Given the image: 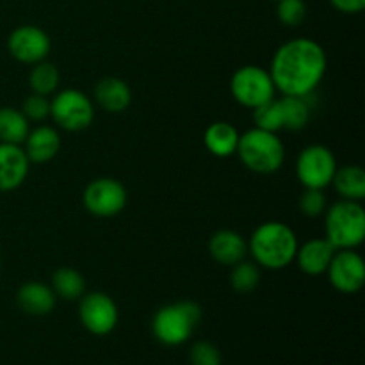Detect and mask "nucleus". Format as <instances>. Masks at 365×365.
Returning <instances> with one entry per match:
<instances>
[{
  "label": "nucleus",
  "mask_w": 365,
  "mask_h": 365,
  "mask_svg": "<svg viewBox=\"0 0 365 365\" xmlns=\"http://www.w3.org/2000/svg\"><path fill=\"white\" fill-rule=\"evenodd\" d=\"M328 70L323 46L310 38H292L280 45L271 59L269 75L285 96H312Z\"/></svg>",
  "instance_id": "f257e3e1"
},
{
  "label": "nucleus",
  "mask_w": 365,
  "mask_h": 365,
  "mask_svg": "<svg viewBox=\"0 0 365 365\" xmlns=\"http://www.w3.org/2000/svg\"><path fill=\"white\" fill-rule=\"evenodd\" d=\"M298 235L282 221H266L253 230L248 241V253L259 267L278 271L294 262Z\"/></svg>",
  "instance_id": "f03ea898"
},
{
  "label": "nucleus",
  "mask_w": 365,
  "mask_h": 365,
  "mask_svg": "<svg viewBox=\"0 0 365 365\" xmlns=\"http://www.w3.org/2000/svg\"><path fill=\"white\" fill-rule=\"evenodd\" d=\"M241 163L253 173H277L285 163V146L274 132L253 127L239 135L237 150Z\"/></svg>",
  "instance_id": "7ed1b4c3"
},
{
  "label": "nucleus",
  "mask_w": 365,
  "mask_h": 365,
  "mask_svg": "<svg viewBox=\"0 0 365 365\" xmlns=\"http://www.w3.org/2000/svg\"><path fill=\"white\" fill-rule=\"evenodd\" d=\"M324 237L335 250H355L365 239V210L360 202L339 200L324 210Z\"/></svg>",
  "instance_id": "20e7f679"
},
{
  "label": "nucleus",
  "mask_w": 365,
  "mask_h": 365,
  "mask_svg": "<svg viewBox=\"0 0 365 365\" xmlns=\"http://www.w3.org/2000/svg\"><path fill=\"white\" fill-rule=\"evenodd\" d=\"M202 321V309L195 302H177L160 307L152 319V334L160 344H185Z\"/></svg>",
  "instance_id": "39448f33"
},
{
  "label": "nucleus",
  "mask_w": 365,
  "mask_h": 365,
  "mask_svg": "<svg viewBox=\"0 0 365 365\" xmlns=\"http://www.w3.org/2000/svg\"><path fill=\"white\" fill-rule=\"evenodd\" d=\"M230 93L237 103L248 109L269 102L277 95V88L269 70L259 64H246L234 71L230 78Z\"/></svg>",
  "instance_id": "423d86ee"
},
{
  "label": "nucleus",
  "mask_w": 365,
  "mask_h": 365,
  "mask_svg": "<svg viewBox=\"0 0 365 365\" xmlns=\"http://www.w3.org/2000/svg\"><path fill=\"white\" fill-rule=\"evenodd\" d=\"M50 116L63 130L81 132L95 120V106L86 93L68 88L50 100Z\"/></svg>",
  "instance_id": "0eeeda50"
},
{
  "label": "nucleus",
  "mask_w": 365,
  "mask_h": 365,
  "mask_svg": "<svg viewBox=\"0 0 365 365\" xmlns=\"http://www.w3.org/2000/svg\"><path fill=\"white\" fill-rule=\"evenodd\" d=\"M337 159L324 145H309L296 159V177L305 189H327L331 184Z\"/></svg>",
  "instance_id": "6e6552de"
},
{
  "label": "nucleus",
  "mask_w": 365,
  "mask_h": 365,
  "mask_svg": "<svg viewBox=\"0 0 365 365\" xmlns=\"http://www.w3.org/2000/svg\"><path fill=\"white\" fill-rule=\"evenodd\" d=\"M127 189L120 180L110 177L95 178L89 182L82 195L86 210L96 217L118 216L127 207Z\"/></svg>",
  "instance_id": "1a4fd4ad"
},
{
  "label": "nucleus",
  "mask_w": 365,
  "mask_h": 365,
  "mask_svg": "<svg viewBox=\"0 0 365 365\" xmlns=\"http://www.w3.org/2000/svg\"><path fill=\"white\" fill-rule=\"evenodd\" d=\"M78 319L89 334L103 337L113 334L114 328L118 327L120 312L116 302L106 292L95 291L88 294L84 292L78 303Z\"/></svg>",
  "instance_id": "9d476101"
},
{
  "label": "nucleus",
  "mask_w": 365,
  "mask_h": 365,
  "mask_svg": "<svg viewBox=\"0 0 365 365\" xmlns=\"http://www.w3.org/2000/svg\"><path fill=\"white\" fill-rule=\"evenodd\" d=\"M331 287L342 294H355L364 287L365 264L355 250H337L327 269Z\"/></svg>",
  "instance_id": "9b49d317"
},
{
  "label": "nucleus",
  "mask_w": 365,
  "mask_h": 365,
  "mask_svg": "<svg viewBox=\"0 0 365 365\" xmlns=\"http://www.w3.org/2000/svg\"><path fill=\"white\" fill-rule=\"evenodd\" d=\"M48 34L38 25H20L7 38V48L16 61L24 64H36L45 61L50 53Z\"/></svg>",
  "instance_id": "f8f14e48"
},
{
  "label": "nucleus",
  "mask_w": 365,
  "mask_h": 365,
  "mask_svg": "<svg viewBox=\"0 0 365 365\" xmlns=\"http://www.w3.org/2000/svg\"><path fill=\"white\" fill-rule=\"evenodd\" d=\"M31 160L21 145L0 143V191H14L27 178Z\"/></svg>",
  "instance_id": "ddd939ff"
},
{
  "label": "nucleus",
  "mask_w": 365,
  "mask_h": 365,
  "mask_svg": "<svg viewBox=\"0 0 365 365\" xmlns=\"http://www.w3.org/2000/svg\"><path fill=\"white\" fill-rule=\"evenodd\" d=\"M335 252L337 250L334 248V245L327 237H314L298 246L294 260L305 274L319 277V274L327 273Z\"/></svg>",
  "instance_id": "4468645a"
},
{
  "label": "nucleus",
  "mask_w": 365,
  "mask_h": 365,
  "mask_svg": "<svg viewBox=\"0 0 365 365\" xmlns=\"http://www.w3.org/2000/svg\"><path fill=\"white\" fill-rule=\"evenodd\" d=\"M209 253L223 266H235L248 255V241L234 230H217L209 239Z\"/></svg>",
  "instance_id": "2eb2a0df"
},
{
  "label": "nucleus",
  "mask_w": 365,
  "mask_h": 365,
  "mask_svg": "<svg viewBox=\"0 0 365 365\" xmlns=\"http://www.w3.org/2000/svg\"><path fill=\"white\" fill-rule=\"evenodd\" d=\"M24 152L31 163L43 164L52 160L61 150V135L56 128L39 125L29 132L24 141Z\"/></svg>",
  "instance_id": "dca6fc26"
},
{
  "label": "nucleus",
  "mask_w": 365,
  "mask_h": 365,
  "mask_svg": "<svg viewBox=\"0 0 365 365\" xmlns=\"http://www.w3.org/2000/svg\"><path fill=\"white\" fill-rule=\"evenodd\" d=\"M95 102L110 114H120L128 109L132 102V91L123 78L103 77L95 86Z\"/></svg>",
  "instance_id": "f3484780"
},
{
  "label": "nucleus",
  "mask_w": 365,
  "mask_h": 365,
  "mask_svg": "<svg viewBox=\"0 0 365 365\" xmlns=\"http://www.w3.org/2000/svg\"><path fill=\"white\" fill-rule=\"evenodd\" d=\"M56 292L41 282H27L16 292L18 307L29 316H46L56 309Z\"/></svg>",
  "instance_id": "a211bd4d"
},
{
  "label": "nucleus",
  "mask_w": 365,
  "mask_h": 365,
  "mask_svg": "<svg viewBox=\"0 0 365 365\" xmlns=\"http://www.w3.org/2000/svg\"><path fill=\"white\" fill-rule=\"evenodd\" d=\"M239 135L241 134L237 132V128L228 121H214L205 128L203 143L212 155L227 159V157L234 155L237 150Z\"/></svg>",
  "instance_id": "6ab92c4d"
},
{
  "label": "nucleus",
  "mask_w": 365,
  "mask_h": 365,
  "mask_svg": "<svg viewBox=\"0 0 365 365\" xmlns=\"http://www.w3.org/2000/svg\"><path fill=\"white\" fill-rule=\"evenodd\" d=\"M341 200L362 202L365 196V171L356 164H346L337 168L331 184Z\"/></svg>",
  "instance_id": "aec40b11"
},
{
  "label": "nucleus",
  "mask_w": 365,
  "mask_h": 365,
  "mask_svg": "<svg viewBox=\"0 0 365 365\" xmlns=\"http://www.w3.org/2000/svg\"><path fill=\"white\" fill-rule=\"evenodd\" d=\"M31 132V121L20 109L0 107V143L24 145Z\"/></svg>",
  "instance_id": "412c9836"
},
{
  "label": "nucleus",
  "mask_w": 365,
  "mask_h": 365,
  "mask_svg": "<svg viewBox=\"0 0 365 365\" xmlns=\"http://www.w3.org/2000/svg\"><path fill=\"white\" fill-rule=\"evenodd\" d=\"M314 96V95H312ZM310 96H282L278 98L282 109V118H284L285 130L298 132L309 125L310 110L312 106L309 102Z\"/></svg>",
  "instance_id": "4be33fe9"
},
{
  "label": "nucleus",
  "mask_w": 365,
  "mask_h": 365,
  "mask_svg": "<svg viewBox=\"0 0 365 365\" xmlns=\"http://www.w3.org/2000/svg\"><path fill=\"white\" fill-rule=\"evenodd\" d=\"M50 287L56 292L57 298L75 302V299H81V296L86 292V280L73 267H59L52 274Z\"/></svg>",
  "instance_id": "5701e85b"
},
{
  "label": "nucleus",
  "mask_w": 365,
  "mask_h": 365,
  "mask_svg": "<svg viewBox=\"0 0 365 365\" xmlns=\"http://www.w3.org/2000/svg\"><path fill=\"white\" fill-rule=\"evenodd\" d=\"M59 82L61 75L56 64L46 63V61L32 64L31 75H29V84H31L32 93H38L43 96L53 95L57 91Z\"/></svg>",
  "instance_id": "b1692460"
},
{
  "label": "nucleus",
  "mask_w": 365,
  "mask_h": 365,
  "mask_svg": "<svg viewBox=\"0 0 365 365\" xmlns=\"http://www.w3.org/2000/svg\"><path fill=\"white\" fill-rule=\"evenodd\" d=\"M260 282V269L255 262H248V260H241L235 266H232L230 273V284L232 289L241 294L255 291L257 285Z\"/></svg>",
  "instance_id": "393cba45"
},
{
  "label": "nucleus",
  "mask_w": 365,
  "mask_h": 365,
  "mask_svg": "<svg viewBox=\"0 0 365 365\" xmlns=\"http://www.w3.org/2000/svg\"><path fill=\"white\" fill-rule=\"evenodd\" d=\"M253 110V123H255L257 128L267 132H274L277 134L278 130H284V118H282V109L280 102L274 96L269 102L262 103V106L255 107Z\"/></svg>",
  "instance_id": "a878e982"
},
{
  "label": "nucleus",
  "mask_w": 365,
  "mask_h": 365,
  "mask_svg": "<svg viewBox=\"0 0 365 365\" xmlns=\"http://www.w3.org/2000/svg\"><path fill=\"white\" fill-rule=\"evenodd\" d=\"M307 4L305 0H278L277 2V16L285 27H299L305 21Z\"/></svg>",
  "instance_id": "bb28decb"
},
{
  "label": "nucleus",
  "mask_w": 365,
  "mask_h": 365,
  "mask_svg": "<svg viewBox=\"0 0 365 365\" xmlns=\"http://www.w3.org/2000/svg\"><path fill=\"white\" fill-rule=\"evenodd\" d=\"M328 202L323 189H305L299 196V210L307 217H319L327 210Z\"/></svg>",
  "instance_id": "cd10ccee"
},
{
  "label": "nucleus",
  "mask_w": 365,
  "mask_h": 365,
  "mask_svg": "<svg viewBox=\"0 0 365 365\" xmlns=\"http://www.w3.org/2000/svg\"><path fill=\"white\" fill-rule=\"evenodd\" d=\"M189 360L191 365H221L223 364V356L217 349L216 344L209 341H198L191 346L189 351Z\"/></svg>",
  "instance_id": "c85d7f7f"
},
{
  "label": "nucleus",
  "mask_w": 365,
  "mask_h": 365,
  "mask_svg": "<svg viewBox=\"0 0 365 365\" xmlns=\"http://www.w3.org/2000/svg\"><path fill=\"white\" fill-rule=\"evenodd\" d=\"M21 113L29 121H43L50 116V100L48 96L32 93L21 103Z\"/></svg>",
  "instance_id": "c756f323"
},
{
  "label": "nucleus",
  "mask_w": 365,
  "mask_h": 365,
  "mask_svg": "<svg viewBox=\"0 0 365 365\" xmlns=\"http://www.w3.org/2000/svg\"><path fill=\"white\" fill-rule=\"evenodd\" d=\"M330 4L344 14H359L365 9V0H330Z\"/></svg>",
  "instance_id": "7c9ffc66"
},
{
  "label": "nucleus",
  "mask_w": 365,
  "mask_h": 365,
  "mask_svg": "<svg viewBox=\"0 0 365 365\" xmlns=\"http://www.w3.org/2000/svg\"><path fill=\"white\" fill-rule=\"evenodd\" d=\"M0 267H2V253H0Z\"/></svg>",
  "instance_id": "2f4dec72"
},
{
  "label": "nucleus",
  "mask_w": 365,
  "mask_h": 365,
  "mask_svg": "<svg viewBox=\"0 0 365 365\" xmlns=\"http://www.w3.org/2000/svg\"><path fill=\"white\" fill-rule=\"evenodd\" d=\"M273 2H278V0H273Z\"/></svg>",
  "instance_id": "473e14b6"
}]
</instances>
